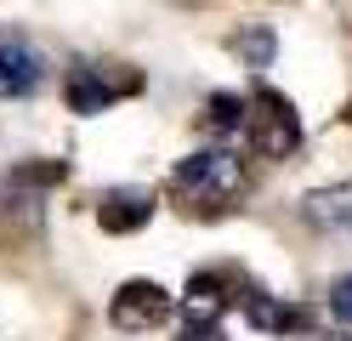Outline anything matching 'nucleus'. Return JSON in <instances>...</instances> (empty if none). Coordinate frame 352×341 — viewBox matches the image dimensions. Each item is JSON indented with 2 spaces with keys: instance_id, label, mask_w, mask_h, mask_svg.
Returning a JSON list of instances; mask_svg holds the SVG:
<instances>
[{
  "instance_id": "6",
  "label": "nucleus",
  "mask_w": 352,
  "mask_h": 341,
  "mask_svg": "<svg viewBox=\"0 0 352 341\" xmlns=\"http://www.w3.org/2000/svg\"><path fill=\"white\" fill-rule=\"evenodd\" d=\"M148 216H153V199L137 194V188L102 194V205H97V222L108 227V234H137V227H148Z\"/></svg>"
},
{
  "instance_id": "3",
  "label": "nucleus",
  "mask_w": 352,
  "mask_h": 341,
  "mask_svg": "<svg viewBox=\"0 0 352 341\" xmlns=\"http://www.w3.org/2000/svg\"><path fill=\"white\" fill-rule=\"evenodd\" d=\"M170 290L153 285V279H125L114 290V302H108V324L125 330V335H142V330H160L170 318Z\"/></svg>"
},
{
  "instance_id": "5",
  "label": "nucleus",
  "mask_w": 352,
  "mask_h": 341,
  "mask_svg": "<svg viewBox=\"0 0 352 341\" xmlns=\"http://www.w3.org/2000/svg\"><path fill=\"white\" fill-rule=\"evenodd\" d=\"M40 80H46V63H40V52L29 40L6 34L0 40V97H34Z\"/></svg>"
},
{
  "instance_id": "13",
  "label": "nucleus",
  "mask_w": 352,
  "mask_h": 341,
  "mask_svg": "<svg viewBox=\"0 0 352 341\" xmlns=\"http://www.w3.org/2000/svg\"><path fill=\"white\" fill-rule=\"evenodd\" d=\"M341 222H346V227H352V199H341Z\"/></svg>"
},
{
  "instance_id": "11",
  "label": "nucleus",
  "mask_w": 352,
  "mask_h": 341,
  "mask_svg": "<svg viewBox=\"0 0 352 341\" xmlns=\"http://www.w3.org/2000/svg\"><path fill=\"white\" fill-rule=\"evenodd\" d=\"M329 313H336L341 324H352V273H341V279L329 285Z\"/></svg>"
},
{
  "instance_id": "4",
  "label": "nucleus",
  "mask_w": 352,
  "mask_h": 341,
  "mask_svg": "<svg viewBox=\"0 0 352 341\" xmlns=\"http://www.w3.org/2000/svg\"><path fill=\"white\" fill-rule=\"evenodd\" d=\"M137 85H142L137 74L114 80V74H102V68L80 63V68H69V108H74V114H102L114 97H125V91H137Z\"/></svg>"
},
{
  "instance_id": "8",
  "label": "nucleus",
  "mask_w": 352,
  "mask_h": 341,
  "mask_svg": "<svg viewBox=\"0 0 352 341\" xmlns=\"http://www.w3.org/2000/svg\"><path fill=\"white\" fill-rule=\"evenodd\" d=\"M245 318H250V324H261V330H290V324H296L284 307H273L267 290H245Z\"/></svg>"
},
{
  "instance_id": "12",
  "label": "nucleus",
  "mask_w": 352,
  "mask_h": 341,
  "mask_svg": "<svg viewBox=\"0 0 352 341\" xmlns=\"http://www.w3.org/2000/svg\"><path fill=\"white\" fill-rule=\"evenodd\" d=\"M182 341H228V335H222V330H216V324H193V330H188Z\"/></svg>"
},
{
  "instance_id": "1",
  "label": "nucleus",
  "mask_w": 352,
  "mask_h": 341,
  "mask_svg": "<svg viewBox=\"0 0 352 341\" xmlns=\"http://www.w3.org/2000/svg\"><path fill=\"white\" fill-rule=\"evenodd\" d=\"M170 188L182 199H193V205H222V199H233L245 188V165L228 148H199L170 171Z\"/></svg>"
},
{
  "instance_id": "9",
  "label": "nucleus",
  "mask_w": 352,
  "mask_h": 341,
  "mask_svg": "<svg viewBox=\"0 0 352 341\" xmlns=\"http://www.w3.org/2000/svg\"><path fill=\"white\" fill-rule=\"evenodd\" d=\"M233 45H239V57H250L256 68H267L273 63V52H278V40H273V29H245V34H233Z\"/></svg>"
},
{
  "instance_id": "2",
  "label": "nucleus",
  "mask_w": 352,
  "mask_h": 341,
  "mask_svg": "<svg viewBox=\"0 0 352 341\" xmlns=\"http://www.w3.org/2000/svg\"><path fill=\"white\" fill-rule=\"evenodd\" d=\"M250 108H256V114H250V148H256V154H267V159L296 154V143H301L296 103L284 97V91H256Z\"/></svg>"
},
{
  "instance_id": "10",
  "label": "nucleus",
  "mask_w": 352,
  "mask_h": 341,
  "mask_svg": "<svg viewBox=\"0 0 352 341\" xmlns=\"http://www.w3.org/2000/svg\"><path fill=\"white\" fill-rule=\"evenodd\" d=\"M245 114H250L245 97H228V91H216V97H210V125H216V131H233Z\"/></svg>"
},
{
  "instance_id": "7",
  "label": "nucleus",
  "mask_w": 352,
  "mask_h": 341,
  "mask_svg": "<svg viewBox=\"0 0 352 341\" xmlns=\"http://www.w3.org/2000/svg\"><path fill=\"white\" fill-rule=\"evenodd\" d=\"M182 307L193 313V324L216 318V313H222V279H216V273H199V279L188 285V302H182Z\"/></svg>"
}]
</instances>
